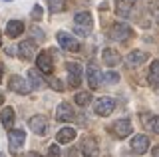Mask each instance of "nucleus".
Here are the masks:
<instances>
[{"label":"nucleus","instance_id":"nucleus-31","mask_svg":"<svg viewBox=\"0 0 159 157\" xmlns=\"http://www.w3.org/2000/svg\"><path fill=\"white\" fill-rule=\"evenodd\" d=\"M66 155H68V157H78V151H76V149H70Z\"/></svg>","mask_w":159,"mask_h":157},{"label":"nucleus","instance_id":"nucleus-28","mask_svg":"<svg viewBox=\"0 0 159 157\" xmlns=\"http://www.w3.org/2000/svg\"><path fill=\"white\" fill-rule=\"evenodd\" d=\"M48 157H60V147H58V143H52V145H50Z\"/></svg>","mask_w":159,"mask_h":157},{"label":"nucleus","instance_id":"nucleus-16","mask_svg":"<svg viewBox=\"0 0 159 157\" xmlns=\"http://www.w3.org/2000/svg\"><path fill=\"white\" fill-rule=\"evenodd\" d=\"M102 60H103V64H106V66L116 68L117 64H121V56H119V52L113 50V48H106V50H103V54H102Z\"/></svg>","mask_w":159,"mask_h":157},{"label":"nucleus","instance_id":"nucleus-27","mask_svg":"<svg viewBox=\"0 0 159 157\" xmlns=\"http://www.w3.org/2000/svg\"><path fill=\"white\" fill-rule=\"evenodd\" d=\"M149 127H151V129L159 135V115H155V117H151V119H149Z\"/></svg>","mask_w":159,"mask_h":157},{"label":"nucleus","instance_id":"nucleus-10","mask_svg":"<svg viewBox=\"0 0 159 157\" xmlns=\"http://www.w3.org/2000/svg\"><path fill=\"white\" fill-rule=\"evenodd\" d=\"M36 42L34 40H24V42H20V46H18V56L22 58V60H32L34 56H36Z\"/></svg>","mask_w":159,"mask_h":157},{"label":"nucleus","instance_id":"nucleus-32","mask_svg":"<svg viewBox=\"0 0 159 157\" xmlns=\"http://www.w3.org/2000/svg\"><path fill=\"white\" fill-rule=\"evenodd\" d=\"M151 155H153V157H159V145H157V147H153V151H151Z\"/></svg>","mask_w":159,"mask_h":157},{"label":"nucleus","instance_id":"nucleus-26","mask_svg":"<svg viewBox=\"0 0 159 157\" xmlns=\"http://www.w3.org/2000/svg\"><path fill=\"white\" fill-rule=\"evenodd\" d=\"M48 84H50V87H54L56 92H62V90H64V84L58 80V78H52V80L48 82Z\"/></svg>","mask_w":159,"mask_h":157},{"label":"nucleus","instance_id":"nucleus-35","mask_svg":"<svg viewBox=\"0 0 159 157\" xmlns=\"http://www.w3.org/2000/svg\"><path fill=\"white\" fill-rule=\"evenodd\" d=\"M0 82H2V66H0Z\"/></svg>","mask_w":159,"mask_h":157},{"label":"nucleus","instance_id":"nucleus-13","mask_svg":"<svg viewBox=\"0 0 159 157\" xmlns=\"http://www.w3.org/2000/svg\"><path fill=\"white\" fill-rule=\"evenodd\" d=\"M149 137L147 135H135L131 139V151L133 153H137V155H141V153H145V151L149 149Z\"/></svg>","mask_w":159,"mask_h":157},{"label":"nucleus","instance_id":"nucleus-7","mask_svg":"<svg viewBox=\"0 0 159 157\" xmlns=\"http://www.w3.org/2000/svg\"><path fill=\"white\" fill-rule=\"evenodd\" d=\"M74 117H76V111H74V107L68 104V101H62L58 107H56V119L62 121V123H68V121H72Z\"/></svg>","mask_w":159,"mask_h":157},{"label":"nucleus","instance_id":"nucleus-29","mask_svg":"<svg viewBox=\"0 0 159 157\" xmlns=\"http://www.w3.org/2000/svg\"><path fill=\"white\" fill-rule=\"evenodd\" d=\"M32 18L34 20H40V18H42V6H40V4H36V6L32 8Z\"/></svg>","mask_w":159,"mask_h":157},{"label":"nucleus","instance_id":"nucleus-39","mask_svg":"<svg viewBox=\"0 0 159 157\" xmlns=\"http://www.w3.org/2000/svg\"><path fill=\"white\" fill-rule=\"evenodd\" d=\"M157 20H159V18H157Z\"/></svg>","mask_w":159,"mask_h":157},{"label":"nucleus","instance_id":"nucleus-4","mask_svg":"<svg viewBox=\"0 0 159 157\" xmlns=\"http://www.w3.org/2000/svg\"><path fill=\"white\" fill-rule=\"evenodd\" d=\"M129 36H131V28H129L127 24L117 22V24H113V26H111V32H109V38H111V40L125 42V40H129Z\"/></svg>","mask_w":159,"mask_h":157},{"label":"nucleus","instance_id":"nucleus-21","mask_svg":"<svg viewBox=\"0 0 159 157\" xmlns=\"http://www.w3.org/2000/svg\"><path fill=\"white\" fill-rule=\"evenodd\" d=\"M116 12L117 16L131 18V6L127 4V0H116Z\"/></svg>","mask_w":159,"mask_h":157},{"label":"nucleus","instance_id":"nucleus-12","mask_svg":"<svg viewBox=\"0 0 159 157\" xmlns=\"http://www.w3.org/2000/svg\"><path fill=\"white\" fill-rule=\"evenodd\" d=\"M86 76H88V84L92 90H98L99 86H102V80H103V74L98 70L96 66H88L86 70Z\"/></svg>","mask_w":159,"mask_h":157},{"label":"nucleus","instance_id":"nucleus-3","mask_svg":"<svg viewBox=\"0 0 159 157\" xmlns=\"http://www.w3.org/2000/svg\"><path fill=\"white\" fill-rule=\"evenodd\" d=\"M66 70H68V86L70 87H78L80 84H82V64H78V62H70L68 66H66Z\"/></svg>","mask_w":159,"mask_h":157},{"label":"nucleus","instance_id":"nucleus-5","mask_svg":"<svg viewBox=\"0 0 159 157\" xmlns=\"http://www.w3.org/2000/svg\"><path fill=\"white\" fill-rule=\"evenodd\" d=\"M58 42H60V46L68 52H80V42L68 32H58Z\"/></svg>","mask_w":159,"mask_h":157},{"label":"nucleus","instance_id":"nucleus-22","mask_svg":"<svg viewBox=\"0 0 159 157\" xmlns=\"http://www.w3.org/2000/svg\"><path fill=\"white\" fill-rule=\"evenodd\" d=\"M149 84L151 86H159V60H155L149 68Z\"/></svg>","mask_w":159,"mask_h":157},{"label":"nucleus","instance_id":"nucleus-17","mask_svg":"<svg viewBox=\"0 0 159 157\" xmlns=\"http://www.w3.org/2000/svg\"><path fill=\"white\" fill-rule=\"evenodd\" d=\"M125 62H127V66H141L143 62H147V52H143V50H131L127 54V58H125Z\"/></svg>","mask_w":159,"mask_h":157},{"label":"nucleus","instance_id":"nucleus-38","mask_svg":"<svg viewBox=\"0 0 159 157\" xmlns=\"http://www.w3.org/2000/svg\"><path fill=\"white\" fill-rule=\"evenodd\" d=\"M131 2H135V0H131Z\"/></svg>","mask_w":159,"mask_h":157},{"label":"nucleus","instance_id":"nucleus-25","mask_svg":"<svg viewBox=\"0 0 159 157\" xmlns=\"http://www.w3.org/2000/svg\"><path fill=\"white\" fill-rule=\"evenodd\" d=\"M74 100H76V104H78V105L86 107V105L89 104V101H92V94H89V92H78Z\"/></svg>","mask_w":159,"mask_h":157},{"label":"nucleus","instance_id":"nucleus-20","mask_svg":"<svg viewBox=\"0 0 159 157\" xmlns=\"http://www.w3.org/2000/svg\"><path fill=\"white\" fill-rule=\"evenodd\" d=\"M0 121H2V125L10 129V127L14 125V110L12 107H4L2 114H0Z\"/></svg>","mask_w":159,"mask_h":157},{"label":"nucleus","instance_id":"nucleus-33","mask_svg":"<svg viewBox=\"0 0 159 157\" xmlns=\"http://www.w3.org/2000/svg\"><path fill=\"white\" fill-rule=\"evenodd\" d=\"M26 157H42V155H40V153H36V151H30V153H28Z\"/></svg>","mask_w":159,"mask_h":157},{"label":"nucleus","instance_id":"nucleus-36","mask_svg":"<svg viewBox=\"0 0 159 157\" xmlns=\"http://www.w3.org/2000/svg\"><path fill=\"white\" fill-rule=\"evenodd\" d=\"M0 157H6V155H4V153H0Z\"/></svg>","mask_w":159,"mask_h":157},{"label":"nucleus","instance_id":"nucleus-8","mask_svg":"<svg viewBox=\"0 0 159 157\" xmlns=\"http://www.w3.org/2000/svg\"><path fill=\"white\" fill-rule=\"evenodd\" d=\"M8 87H10L12 92H16V94H22V96L30 94V90H32V86H30L28 82L24 80V78H20V76H12V78H10Z\"/></svg>","mask_w":159,"mask_h":157},{"label":"nucleus","instance_id":"nucleus-15","mask_svg":"<svg viewBox=\"0 0 159 157\" xmlns=\"http://www.w3.org/2000/svg\"><path fill=\"white\" fill-rule=\"evenodd\" d=\"M80 151L84 153V157H96L98 155V143L93 137H84L82 145H80Z\"/></svg>","mask_w":159,"mask_h":157},{"label":"nucleus","instance_id":"nucleus-19","mask_svg":"<svg viewBox=\"0 0 159 157\" xmlns=\"http://www.w3.org/2000/svg\"><path fill=\"white\" fill-rule=\"evenodd\" d=\"M74 137H76V129L74 127H62L60 133L56 135V139H58V143H70Z\"/></svg>","mask_w":159,"mask_h":157},{"label":"nucleus","instance_id":"nucleus-23","mask_svg":"<svg viewBox=\"0 0 159 157\" xmlns=\"http://www.w3.org/2000/svg\"><path fill=\"white\" fill-rule=\"evenodd\" d=\"M48 8L52 14H58L66 8V0H48Z\"/></svg>","mask_w":159,"mask_h":157},{"label":"nucleus","instance_id":"nucleus-9","mask_svg":"<svg viewBox=\"0 0 159 157\" xmlns=\"http://www.w3.org/2000/svg\"><path fill=\"white\" fill-rule=\"evenodd\" d=\"M28 125H30V129H32L36 135H46V133H48V119H46L44 115H34V117H30Z\"/></svg>","mask_w":159,"mask_h":157},{"label":"nucleus","instance_id":"nucleus-14","mask_svg":"<svg viewBox=\"0 0 159 157\" xmlns=\"http://www.w3.org/2000/svg\"><path fill=\"white\" fill-rule=\"evenodd\" d=\"M36 66H38V70H40V72H44V74H52V70H54L52 56H50L48 52H40V54H38V58H36Z\"/></svg>","mask_w":159,"mask_h":157},{"label":"nucleus","instance_id":"nucleus-6","mask_svg":"<svg viewBox=\"0 0 159 157\" xmlns=\"http://www.w3.org/2000/svg\"><path fill=\"white\" fill-rule=\"evenodd\" d=\"M113 110H116V101H113V97H99V100H98V104H96V115L107 117Z\"/></svg>","mask_w":159,"mask_h":157},{"label":"nucleus","instance_id":"nucleus-11","mask_svg":"<svg viewBox=\"0 0 159 157\" xmlns=\"http://www.w3.org/2000/svg\"><path fill=\"white\" fill-rule=\"evenodd\" d=\"M111 127H113V133H116V137H119V139H125L127 135H131V129H133L129 119H117Z\"/></svg>","mask_w":159,"mask_h":157},{"label":"nucleus","instance_id":"nucleus-24","mask_svg":"<svg viewBox=\"0 0 159 157\" xmlns=\"http://www.w3.org/2000/svg\"><path fill=\"white\" fill-rule=\"evenodd\" d=\"M28 78H30V86H32V87H42V86H44L40 72H36V70H30V72H28Z\"/></svg>","mask_w":159,"mask_h":157},{"label":"nucleus","instance_id":"nucleus-30","mask_svg":"<svg viewBox=\"0 0 159 157\" xmlns=\"http://www.w3.org/2000/svg\"><path fill=\"white\" fill-rule=\"evenodd\" d=\"M106 78H107V82H109V84H116V82L119 80V76H117L116 72H109V74H106Z\"/></svg>","mask_w":159,"mask_h":157},{"label":"nucleus","instance_id":"nucleus-2","mask_svg":"<svg viewBox=\"0 0 159 157\" xmlns=\"http://www.w3.org/2000/svg\"><path fill=\"white\" fill-rule=\"evenodd\" d=\"M8 141H10V151L14 155L20 153V149L24 147V141H26V133L22 129H10L8 131Z\"/></svg>","mask_w":159,"mask_h":157},{"label":"nucleus","instance_id":"nucleus-18","mask_svg":"<svg viewBox=\"0 0 159 157\" xmlns=\"http://www.w3.org/2000/svg\"><path fill=\"white\" fill-rule=\"evenodd\" d=\"M24 32V24L20 22V20H10L8 24H6V34L10 38H16V36H20V34Z\"/></svg>","mask_w":159,"mask_h":157},{"label":"nucleus","instance_id":"nucleus-37","mask_svg":"<svg viewBox=\"0 0 159 157\" xmlns=\"http://www.w3.org/2000/svg\"><path fill=\"white\" fill-rule=\"evenodd\" d=\"M0 44H2V36H0Z\"/></svg>","mask_w":159,"mask_h":157},{"label":"nucleus","instance_id":"nucleus-34","mask_svg":"<svg viewBox=\"0 0 159 157\" xmlns=\"http://www.w3.org/2000/svg\"><path fill=\"white\" fill-rule=\"evenodd\" d=\"M4 104V96H0V105H2Z\"/></svg>","mask_w":159,"mask_h":157},{"label":"nucleus","instance_id":"nucleus-1","mask_svg":"<svg viewBox=\"0 0 159 157\" xmlns=\"http://www.w3.org/2000/svg\"><path fill=\"white\" fill-rule=\"evenodd\" d=\"M74 22H76V30L80 36H88L89 30H92V26H93V18H92V14L89 12H78L76 14V18H74Z\"/></svg>","mask_w":159,"mask_h":157}]
</instances>
